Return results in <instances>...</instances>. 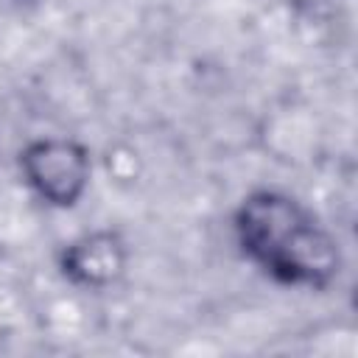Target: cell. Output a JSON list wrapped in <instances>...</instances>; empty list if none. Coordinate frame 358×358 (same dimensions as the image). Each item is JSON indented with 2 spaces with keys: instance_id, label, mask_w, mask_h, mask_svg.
Returning a JSON list of instances; mask_svg holds the SVG:
<instances>
[{
  "instance_id": "1",
  "label": "cell",
  "mask_w": 358,
  "mask_h": 358,
  "mask_svg": "<svg viewBox=\"0 0 358 358\" xmlns=\"http://www.w3.org/2000/svg\"><path fill=\"white\" fill-rule=\"evenodd\" d=\"M229 232L238 255L280 288L319 294L344 268L336 232L282 187H252L235 204Z\"/></svg>"
},
{
  "instance_id": "3",
  "label": "cell",
  "mask_w": 358,
  "mask_h": 358,
  "mask_svg": "<svg viewBox=\"0 0 358 358\" xmlns=\"http://www.w3.org/2000/svg\"><path fill=\"white\" fill-rule=\"evenodd\" d=\"M53 266L73 291L103 294L126 280L131 243L117 227H92L64 241L53 255Z\"/></svg>"
},
{
  "instance_id": "2",
  "label": "cell",
  "mask_w": 358,
  "mask_h": 358,
  "mask_svg": "<svg viewBox=\"0 0 358 358\" xmlns=\"http://www.w3.org/2000/svg\"><path fill=\"white\" fill-rule=\"evenodd\" d=\"M17 173L25 190L56 213L81 207L92 187L95 154L70 134H42L22 143L17 151Z\"/></svg>"
}]
</instances>
